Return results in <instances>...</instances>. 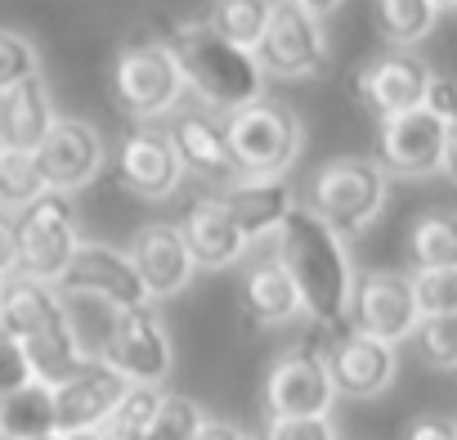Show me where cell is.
Returning <instances> with one entry per match:
<instances>
[{
	"label": "cell",
	"instance_id": "cell-46",
	"mask_svg": "<svg viewBox=\"0 0 457 440\" xmlns=\"http://www.w3.org/2000/svg\"><path fill=\"white\" fill-rule=\"evenodd\" d=\"M0 157H5V144H0Z\"/></svg>",
	"mask_w": 457,
	"mask_h": 440
},
{
	"label": "cell",
	"instance_id": "cell-41",
	"mask_svg": "<svg viewBox=\"0 0 457 440\" xmlns=\"http://www.w3.org/2000/svg\"><path fill=\"white\" fill-rule=\"evenodd\" d=\"M439 171L457 184V126H448V144H444V162H439Z\"/></svg>",
	"mask_w": 457,
	"mask_h": 440
},
{
	"label": "cell",
	"instance_id": "cell-12",
	"mask_svg": "<svg viewBox=\"0 0 457 440\" xmlns=\"http://www.w3.org/2000/svg\"><path fill=\"white\" fill-rule=\"evenodd\" d=\"M444 144H448V126L439 117H430L426 108L399 113L390 122H381L377 135V166L386 175H430L444 162Z\"/></svg>",
	"mask_w": 457,
	"mask_h": 440
},
{
	"label": "cell",
	"instance_id": "cell-39",
	"mask_svg": "<svg viewBox=\"0 0 457 440\" xmlns=\"http://www.w3.org/2000/svg\"><path fill=\"white\" fill-rule=\"evenodd\" d=\"M19 275V234H14V216L0 211V283Z\"/></svg>",
	"mask_w": 457,
	"mask_h": 440
},
{
	"label": "cell",
	"instance_id": "cell-26",
	"mask_svg": "<svg viewBox=\"0 0 457 440\" xmlns=\"http://www.w3.org/2000/svg\"><path fill=\"white\" fill-rule=\"evenodd\" d=\"M408 257L417 270H448L457 266V211H426L412 220Z\"/></svg>",
	"mask_w": 457,
	"mask_h": 440
},
{
	"label": "cell",
	"instance_id": "cell-21",
	"mask_svg": "<svg viewBox=\"0 0 457 440\" xmlns=\"http://www.w3.org/2000/svg\"><path fill=\"white\" fill-rule=\"evenodd\" d=\"M54 122L59 113L41 77H28L0 95V144H5V153H37Z\"/></svg>",
	"mask_w": 457,
	"mask_h": 440
},
{
	"label": "cell",
	"instance_id": "cell-24",
	"mask_svg": "<svg viewBox=\"0 0 457 440\" xmlns=\"http://www.w3.org/2000/svg\"><path fill=\"white\" fill-rule=\"evenodd\" d=\"M59 431L54 418V386L46 382H23L19 391L0 395V440H37Z\"/></svg>",
	"mask_w": 457,
	"mask_h": 440
},
{
	"label": "cell",
	"instance_id": "cell-20",
	"mask_svg": "<svg viewBox=\"0 0 457 440\" xmlns=\"http://www.w3.org/2000/svg\"><path fill=\"white\" fill-rule=\"evenodd\" d=\"M179 230H184V243H188L197 270H228L247 252V239L238 230V220L228 216L224 198H197Z\"/></svg>",
	"mask_w": 457,
	"mask_h": 440
},
{
	"label": "cell",
	"instance_id": "cell-35",
	"mask_svg": "<svg viewBox=\"0 0 457 440\" xmlns=\"http://www.w3.org/2000/svg\"><path fill=\"white\" fill-rule=\"evenodd\" d=\"M265 440H337L332 418H270Z\"/></svg>",
	"mask_w": 457,
	"mask_h": 440
},
{
	"label": "cell",
	"instance_id": "cell-6",
	"mask_svg": "<svg viewBox=\"0 0 457 440\" xmlns=\"http://www.w3.org/2000/svg\"><path fill=\"white\" fill-rule=\"evenodd\" d=\"M390 175L372 157H337L314 175V211L337 234H359L386 207Z\"/></svg>",
	"mask_w": 457,
	"mask_h": 440
},
{
	"label": "cell",
	"instance_id": "cell-34",
	"mask_svg": "<svg viewBox=\"0 0 457 440\" xmlns=\"http://www.w3.org/2000/svg\"><path fill=\"white\" fill-rule=\"evenodd\" d=\"M417 310L421 315H457V266L448 270H417L412 275Z\"/></svg>",
	"mask_w": 457,
	"mask_h": 440
},
{
	"label": "cell",
	"instance_id": "cell-5",
	"mask_svg": "<svg viewBox=\"0 0 457 440\" xmlns=\"http://www.w3.org/2000/svg\"><path fill=\"white\" fill-rule=\"evenodd\" d=\"M14 234H19V275L41 279V283H59L72 252L81 248L72 193L46 189L37 202L14 211Z\"/></svg>",
	"mask_w": 457,
	"mask_h": 440
},
{
	"label": "cell",
	"instance_id": "cell-27",
	"mask_svg": "<svg viewBox=\"0 0 457 440\" xmlns=\"http://www.w3.org/2000/svg\"><path fill=\"white\" fill-rule=\"evenodd\" d=\"M270 19H274V0H211L206 28L243 50H256Z\"/></svg>",
	"mask_w": 457,
	"mask_h": 440
},
{
	"label": "cell",
	"instance_id": "cell-11",
	"mask_svg": "<svg viewBox=\"0 0 457 440\" xmlns=\"http://www.w3.org/2000/svg\"><path fill=\"white\" fill-rule=\"evenodd\" d=\"M417 324H421V310H417V292L408 275H395V270L359 275L354 283V328L359 333L399 346L417 333Z\"/></svg>",
	"mask_w": 457,
	"mask_h": 440
},
{
	"label": "cell",
	"instance_id": "cell-10",
	"mask_svg": "<svg viewBox=\"0 0 457 440\" xmlns=\"http://www.w3.org/2000/svg\"><path fill=\"white\" fill-rule=\"evenodd\" d=\"M54 288L63 297H95L108 310H135V306L153 301L139 270H135V261H130V252L108 248V243H81Z\"/></svg>",
	"mask_w": 457,
	"mask_h": 440
},
{
	"label": "cell",
	"instance_id": "cell-45",
	"mask_svg": "<svg viewBox=\"0 0 457 440\" xmlns=\"http://www.w3.org/2000/svg\"><path fill=\"white\" fill-rule=\"evenodd\" d=\"M37 440H63V436H59V431H50V436H37Z\"/></svg>",
	"mask_w": 457,
	"mask_h": 440
},
{
	"label": "cell",
	"instance_id": "cell-8",
	"mask_svg": "<svg viewBox=\"0 0 457 440\" xmlns=\"http://www.w3.org/2000/svg\"><path fill=\"white\" fill-rule=\"evenodd\" d=\"M256 59H261L265 77H278V81L319 77L328 68L323 19L301 10L296 0H274V19H270V28L256 46Z\"/></svg>",
	"mask_w": 457,
	"mask_h": 440
},
{
	"label": "cell",
	"instance_id": "cell-16",
	"mask_svg": "<svg viewBox=\"0 0 457 440\" xmlns=\"http://www.w3.org/2000/svg\"><path fill=\"white\" fill-rule=\"evenodd\" d=\"M337 404L332 373L319 355H283L265 382V409L270 418H328Z\"/></svg>",
	"mask_w": 457,
	"mask_h": 440
},
{
	"label": "cell",
	"instance_id": "cell-19",
	"mask_svg": "<svg viewBox=\"0 0 457 440\" xmlns=\"http://www.w3.org/2000/svg\"><path fill=\"white\" fill-rule=\"evenodd\" d=\"M130 261H135V270H139L153 301L179 297L197 275V261H193L179 225H144L139 239L130 243Z\"/></svg>",
	"mask_w": 457,
	"mask_h": 440
},
{
	"label": "cell",
	"instance_id": "cell-37",
	"mask_svg": "<svg viewBox=\"0 0 457 440\" xmlns=\"http://www.w3.org/2000/svg\"><path fill=\"white\" fill-rule=\"evenodd\" d=\"M23 382H32V368H28V355L14 337L0 333V395L5 391H19Z\"/></svg>",
	"mask_w": 457,
	"mask_h": 440
},
{
	"label": "cell",
	"instance_id": "cell-32",
	"mask_svg": "<svg viewBox=\"0 0 457 440\" xmlns=\"http://www.w3.org/2000/svg\"><path fill=\"white\" fill-rule=\"evenodd\" d=\"M412 337L430 368H457V315H421Z\"/></svg>",
	"mask_w": 457,
	"mask_h": 440
},
{
	"label": "cell",
	"instance_id": "cell-7",
	"mask_svg": "<svg viewBox=\"0 0 457 440\" xmlns=\"http://www.w3.org/2000/svg\"><path fill=\"white\" fill-rule=\"evenodd\" d=\"M104 360L135 386H162L175 368V346H170V333L157 319V310L135 306V310H112Z\"/></svg>",
	"mask_w": 457,
	"mask_h": 440
},
{
	"label": "cell",
	"instance_id": "cell-44",
	"mask_svg": "<svg viewBox=\"0 0 457 440\" xmlns=\"http://www.w3.org/2000/svg\"><path fill=\"white\" fill-rule=\"evenodd\" d=\"M430 10L439 14V10H457V0H430Z\"/></svg>",
	"mask_w": 457,
	"mask_h": 440
},
{
	"label": "cell",
	"instance_id": "cell-40",
	"mask_svg": "<svg viewBox=\"0 0 457 440\" xmlns=\"http://www.w3.org/2000/svg\"><path fill=\"white\" fill-rule=\"evenodd\" d=\"M193 440H252V436H247L238 422H228V418H211V413H206Z\"/></svg>",
	"mask_w": 457,
	"mask_h": 440
},
{
	"label": "cell",
	"instance_id": "cell-33",
	"mask_svg": "<svg viewBox=\"0 0 457 440\" xmlns=\"http://www.w3.org/2000/svg\"><path fill=\"white\" fill-rule=\"evenodd\" d=\"M28 77H41V50L32 46V37L0 28V95Z\"/></svg>",
	"mask_w": 457,
	"mask_h": 440
},
{
	"label": "cell",
	"instance_id": "cell-43",
	"mask_svg": "<svg viewBox=\"0 0 457 440\" xmlns=\"http://www.w3.org/2000/svg\"><path fill=\"white\" fill-rule=\"evenodd\" d=\"M63 440H108L104 436V427H90V431H59Z\"/></svg>",
	"mask_w": 457,
	"mask_h": 440
},
{
	"label": "cell",
	"instance_id": "cell-17",
	"mask_svg": "<svg viewBox=\"0 0 457 440\" xmlns=\"http://www.w3.org/2000/svg\"><path fill=\"white\" fill-rule=\"evenodd\" d=\"M117 175L135 198H148V202L170 198L179 189V175H184V162L170 144V131L135 126L117 148Z\"/></svg>",
	"mask_w": 457,
	"mask_h": 440
},
{
	"label": "cell",
	"instance_id": "cell-9",
	"mask_svg": "<svg viewBox=\"0 0 457 440\" xmlns=\"http://www.w3.org/2000/svg\"><path fill=\"white\" fill-rule=\"evenodd\" d=\"M184 90H188L184 72L166 46H130V50H121V59L112 68V95L139 122L170 113Z\"/></svg>",
	"mask_w": 457,
	"mask_h": 440
},
{
	"label": "cell",
	"instance_id": "cell-42",
	"mask_svg": "<svg viewBox=\"0 0 457 440\" xmlns=\"http://www.w3.org/2000/svg\"><path fill=\"white\" fill-rule=\"evenodd\" d=\"M296 5H301V10H310L314 19H323V14H332V10L341 5V0H296Z\"/></svg>",
	"mask_w": 457,
	"mask_h": 440
},
{
	"label": "cell",
	"instance_id": "cell-23",
	"mask_svg": "<svg viewBox=\"0 0 457 440\" xmlns=\"http://www.w3.org/2000/svg\"><path fill=\"white\" fill-rule=\"evenodd\" d=\"M170 144H175L184 171H197L206 180H238V166H234V153H228L224 126H215L211 117H202V113L175 117Z\"/></svg>",
	"mask_w": 457,
	"mask_h": 440
},
{
	"label": "cell",
	"instance_id": "cell-18",
	"mask_svg": "<svg viewBox=\"0 0 457 440\" xmlns=\"http://www.w3.org/2000/svg\"><path fill=\"white\" fill-rule=\"evenodd\" d=\"M130 382L108 364V360H86L77 377H68L63 386H54V418H59V431H90V427H104L108 413L117 409L121 391Z\"/></svg>",
	"mask_w": 457,
	"mask_h": 440
},
{
	"label": "cell",
	"instance_id": "cell-31",
	"mask_svg": "<svg viewBox=\"0 0 457 440\" xmlns=\"http://www.w3.org/2000/svg\"><path fill=\"white\" fill-rule=\"evenodd\" d=\"M202 404L197 400H188V395H162V404H157V413H153V422H148V431H144V440H193L197 436V427H202Z\"/></svg>",
	"mask_w": 457,
	"mask_h": 440
},
{
	"label": "cell",
	"instance_id": "cell-2",
	"mask_svg": "<svg viewBox=\"0 0 457 440\" xmlns=\"http://www.w3.org/2000/svg\"><path fill=\"white\" fill-rule=\"evenodd\" d=\"M0 333L23 346L32 382L63 386L86 364L81 337L68 315V297L54 283H41L28 275H14L0 283Z\"/></svg>",
	"mask_w": 457,
	"mask_h": 440
},
{
	"label": "cell",
	"instance_id": "cell-38",
	"mask_svg": "<svg viewBox=\"0 0 457 440\" xmlns=\"http://www.w3.org/2000/svg\"><path fill=\"white\" fill-rule=\"evenodd\" d=\"M403 440H457V422L453 418H439V413H426V418H412Z\"/></svg>",
	"mask_w": 457,
	"mask_h": 440
},
{
	"label": "cell",
	"instance_id": "cell-1",
	"mask_svg": "<svg viewBox=\"0 0 457 440\" xmlns=\"http://www.w3.org/2000/svg\"><path fill=\"white\" fill-rule=\"evenodd\" d=\"M278 261L301 292V315H310L332 337L350 333L354 319V261L345 239L314 207H292L278 225Z\"/></svg>",
	"mask_w": 457,
	"mask_h": 440
},
{
	"label": "cell",
	"instance_id": "cell-25",
	"mask_svg": "<svg viewBox=\"0 0 457 440\" xmlns=\"http://www.w3.org/2000/svg\"><path fill=\"white\" fill-rule=\"evenodd\" d=\"M243 301H247V315L256 324H287L301 315V292L292 283V275L283 270V261H261L252 275H247V288H243Z\"/></svg>",
	"mask_w": 457,
	"mask_h": 440
},
{
	"label": "cell",
	"instance_id": "cell-14",
	"mask_svg": "<svg viewBox=\"0 0 457 440\" xmlns=\"http://www.w3.org/2000/svg\"><path fill=\"white\" fill-rule=\"evenodd\" d=\"M323 364H328V373H332L337 395H350V400H372V395H381V391L395 382V373H399L395 346H390V342H377V337H368V333H359V328L332 337Z\"/></svg>",
	"mask_w": 457,
	"mask_h": 440
},
{
	"label": "cell",
	"instance_id": "cell-22",
	"mask_svg": "<svg viewBox=\"0 0 457 440\" xmlns=\"http://www.w3.org/2000/svg\"><path fill=\"white\" fill-rule=\"evenodd\" d=\"M220 198H224L228 216L238 220V230H243L247 243H261L265 234H278L287 211L296 207L283 175H274V180H234Z\"/></svg>",
	"mask_w": 457,
	"mask_h": 440
},
{
	"label": "cell",
	"instance_id": "cell-4",
	"mask_svg": "<svg viewBox=\"0 0 457 440\" xmlns=\"http://www.w3.org/2000/svg\"><path fill=\"white\" fill-rule=\"evenodd\" d=\"M224 140H228V153H234L238 180H274L301 157L305 126L292 108L274 99H256L238 113H228Z\"/></svg>",
	"mask_w": 457,
	"mask_h": 440
},
{
	"label": "cell",
	"instance_id": "cell-29",
	"mask_svg": "<svg viewBox=\"0 0 457 440\" xmlns=\"http://www.w3.org/2000/svg\"><path fill=\"white\" fill-rule=\"evenodd\" d=\"M46 175L37 166V153H5L0 157V211H23L28 202H37L46 193Z\"/></svg>",
	"mask_w": 457,
	"mask_h": 440
},
{
	"label": "cell",
	"instance_id": "cell-15",
	"mask_svg": "<svg viewBox=\"0 0 457 440\" xmlns=\"http://www.w3.org/2000/svg\"><path fill=\"white\" fill-rule=\"evenodd\" d=\"M426 81H430V68H426L412 50H390V55H381V59H372L368 68L354 72V90H359L363 108H368L372 117H381V122L421 108Z\"/></svg>",
	"mask_w": 457,
	"mask_h": 440
},
{
	"label": "cell",
	"instance_id": "cell-36",
	"mask_svg": "<svg viewBox=\"0 0 457 440\" xmlns=\"http://www.w3.org/2000/svg\"><path fill=\"white\" fill-rule=\"evenodd\" d=\"M421 108H426L430 117H439L444 126H457V81H453V77H439V72H430Z\"/></svg>",
	"mask_w": 457,
	"mask_h": 440
},
{
	"label": "cell",
	"instance_id": "cell-13",
	"mask_svg": "<svg viewBox=\"0 0 457 440\" xmlns=\"http://www.w3.org/2000/svg\"><path fill=\"white\" fill-rule=\"evenodd\" d=\"M37 166H41L50 189L77 193L104 171V140H99V131L90 122L59 117L50 126V135L41 140V148H37Z\"/></svg>",
	"mask_w": 457,
	"mask_h": 440
},
{
	"label": "cell",
	"instance_id": "cell-30",
	"mask_svg": "<svg viewBox=\"0 0 457 440\" xmlns=\"http://www.w3.org/2000/svg\"><path fill=\"white\" fill-rule=\"evenodd\" d=\"M162 386H126L121 391V400H117V409L108 413V422H104V436L108 440H130V436H144L148 431V422H153V413H157V404H162Z\"/></svg>",
	"mask_w": 457,
	"mask_h": 440
},
{
	"label": "cell",
	"instance_id": "cell-3",
	"mask_svg": "<svg viewBox=\"0 0 457 440\" xmlns=\"http://www.w3.org/2000/svg\"><path fill=\"white\" fill-rule=\"evenodd\" d=\"M166 50L175 55L184 86L220 113H238V108L265 99V68H261L256 50H243L234 41L215 37L206 23L175 28Z\"/></svg>",
	"mask_w": 457,
	"mask_h": 440
},
{
	"label": "cell",
	"instance_id": "cell-28",
	"mask_svg": "<svg viewBox=\"0 0 457 440\" xmlns=\"http://www.w3.org/2000/svg\"><path fill=\"white\" fill-rule=\"evenodd\" d=\"M377 28L390 46H417L435 28L430 0H377Z\"/></svg>",
	"mask_w": 457,
	"mask_h": 440
}]
</instances>
